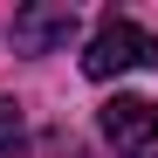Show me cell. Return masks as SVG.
I'll use <instances>...</instances> for the list:
<instances>
[{"label":"cell","instance_id":"6da1fadb","mask_svg":"<svg viewBox=\"0 0 158 158\" xmlns=\"http://www.w3.org/2000/svg\"><path fill=\"white\" fill-rule=\"evenodd\" d=\"M131 69H158V35L138 28V21H124V14H110L89 35V48H83V76L110 83V76H131Z\"/></svg>","mask_w":158,"mask_h":158},{"label":"cell","instance_id":"7a4b0ae2","mask_svg":"<svg viewBox=\"0 0 158 158\" xmlns=\"http://www.w3.org/2000/svg\"><path fill=\"white\" fill-rule=\"evenodd\" d=\"M96 124L124 158H158V103L151 96H110L96 110Z\"/></svg>","mask_w":158,"mask_h":158},{"label":"cell","instance_id":"3957f363","mask_svg":"<svg viewBox=\"0 0 158 158\" xmlns=\"http://www.w3.org/2000/svg\"><path fill=\"white\" fill-rule=\"evenodd\" d=\"M83 35V14L69 7V0H35V7L14 14V48L21 55H48V48H69Z\"/></svg>","mask_w":158,"mask_h":158},{"label":"cell","instance_id":"277c9868","mask_svg":"<svg viewBox=\"0 0 158 158\" xmlns=\"http://www.w3.org/2000/svg\"><path fill=\"white\" fill-rule=\"evenodd\" d=\"M0 158H28V117L14 96H0Z\"/></svg>","mask_w":158,"mask_h":158}]
</instances>
